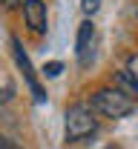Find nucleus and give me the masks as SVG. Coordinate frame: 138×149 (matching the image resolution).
I'll return each mask as SVG.
<instances>
[{"mask_svg": "<svg viewBox=\"0 0 138 149\" xmlns=\"http://www.w3.org/2000/svg\"><path fill=\"white\" fill-rule=\"evenodd\" d=\"M23 17L35 35H43L46 32V3L43 0H23Z\"/></svg>", "mask_w": 138, "mask_h": 149, "instance_id": "5", "label": "nucleus"}, {"mask_svg": "<svg viewBox=\"0 0 138 149\" xmlns=\"http://www.w3.org/2000/svg\"><path fill=\"white\" fill-rule=\"evenodd\" d=\"M60 72H63V63H60V60H49V63L43 66V74H46V77H58Z\"/></svg>", "mask_w": 138, "mask_h": 149, "instance_id": "7", "label": "nucleus"}, {"mask_svg": "<svg viewBox=\"0 0 138 149\" xmlns=\"http://www.w3.org/2000/svg\"><path fill=\"white\" fill-rule=\"evenodd\" d=\"M112 89L121 92V95H127L130 100H135V97H138V83L127 72H115V74H112Z\"/></svg>", "mask_w": 138, "mask_h": 149, "instance_id": "6", "label": "nucleus"}, {"mask_svg": "<svg viewBox=\"0 0 138 149\" xmlns=\"http://www.w3.org/2000/svg\"><path fill=\"white\" fill-rule=\"evenodd\" d=\"M75 57H78V66H89L92 57H95V26L92 20H83L78 26V40H75Z\"/></svg>", "mask_w": 138, "mask_h": 149, "instance_id": "3", "label": "nucleus"}, {"mask_svg": "<svg viewBox=\"0 0 138 149\" xmlns=\"http://www.w3.org/2000/svg\"><path fill=\"white\" fill-rule=\"evenodd\" d=\"M12 52H15V63H18V69L23 72L26 83H29V89H32V95H35V100H38V103H43V100H46V92L40 89L38 77H35V69H32V60L26 57V52H23V46H20L18 37H12Z\"/></svg>", "mask_w": 138, "mask_h": 149, "instance_id": "4", "label": "nucleus"}, {"mask_svg": "<svg viewBox=\"0 0 138 149\" xmlns=\"http://www.w3.org/2000/svg\"><path fill=\"white\" fill-rule=\"evenodd\" d=\"M98 129V118L86 103H75L66 109V141H83Z\"/></svg>", "mask_w": 138, "mask_h": 149, "instance_id": "2", "label": "nucleus"}, {"mask_svg": "<svg viewBox=\"0 0 138 149\" xmlns=\"http://www.w3.org/2000/svg\"><path fill=\"white\" fill-rule=\"evenodd\" d=\"M127 74H130V77L138 83V55H132L130 60H127Z\"/></svg>", "mask_w": 138, "mask_h": 149, "instance_id": "8", "label": "nucleus"}, {"mask_svg": "<svg viewBox=\"0 0 138 149\" xmlns=\"http://www.w3.org/2000/svg\"><path fill=\"white\" fill-rule=\"evenodd\" d=\"M18 3H20V0H0V6H3V9H15Z\"/></svg>", "mask_w": 138, "mask_h": 149, "instance_id": "11", "label": "nucleus"}, {"mask_svg": "<svg viewBox=\"0 0 138 149\" xmlns=\"http://www.w3.org/2000/svg\"><path fill=\"white\" fill-rule=\"evenodd\" d=\"M92 112H98L104 118H127L135 109V100H130L127 95L115 92V89H98L92 95Z\"/></svg>", "mask_w": 138, "mask_h": 149, "instance_id": "1", "label": "nucleus"}, {"mask_svg": "<svg viewBox=\"0 0 138 149\" xmlns=\"http://www.w3.org/2000/svg\"><path fill=\"white\" fill-rule=\"evenodd\" d=\"M81 6H83V12H86V15H92V12L101 6V0H81Z\"/></svg>", "mask_w": 138, "mask_h": 149, "instance_id": "9", "label": "nucleus"}, {"mask_svg": "<svg viewBox=\"0 0 138 149\" xmlns=\"http://www.w3.org/2000/svg\"><path fill=\"white\" fill-rule=\"evenodd\" d=\"M3 149H23V146L15 143V141H9V138H3Z\"/></svg>", "mask_w": 138, "mask_h": 149, "instance_id": "10", "label": "nucleus"}]
</instances>
